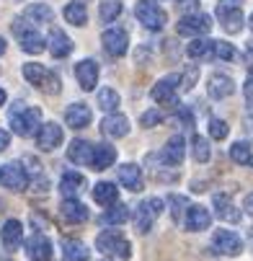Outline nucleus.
Masks as SVG:
<instances>
[{
    "label": "nucleus",
    "instance_id": "obj_1",
    "mask_svg": "<svg viewBox=\"0 0 253 261\" xmlns=\"http://www.w3.org/2000/svg\"><path fill=\"white\" fill-rule=\"evenodd\" d=\"M42 127V111L39 109H29L23 103L11 109V129L21 137H31L34 132H39Z\"/></svg>",
    "mask_w": 253,
    "mask_h": 261
},
{
    "label": "nucleus",
    "instance_id": "obj_2",
    "mask_svg": "<svg viewBox=\"0 0 253 261\" xmlns=\"http://www.w3.org/2000/svg\"><path fill=\"white\" fill-rule=\"evenodd\" d=\"M13 34L18 36V44H21L23 52H29V55H39V52L44 49V36L31 26V21L18 18V21L13 23Z\"/></svg>",
    "mask_w": 253,
    "mask_h": 261
},
{
    "label": "nucleus",
    "instance_id": "obj_3",
    "mask_svg": "<svg viewBox=\"0 0 253 261\" xmlns=\"http://www.w3.org/2000/svg\"><path fill=\"white\" fill-rule=\"evenodd\" d=\"M134 13H137V21H139L145 29H150V31H160V29L165 26V21H168L165 11L155 3V0H139L137 8H134Z\"/></svg>",
    "mask_w": 253,
    "mask_h": 261
},
{
    "label": "nucleus",
    "instance_id": "obj_4",
    "mask_svg": "<svg viewBox=\"0 0 253 261\" xmlns=\"http://www.w3.org/2000/svg\"><path fill=\"white\" fill-rule=\"evenodd\" d=\"M96 248L101 253H106V256H119V258L129 256V241L119 230H103V233H98Z\"/></svg>",
    "mask_w": 253,
    "mask_h": 261
},
{
    "label": "nucleus",
    "instance_id": "obj_5",
    "mask_svg": "<svg viewBox=\"0 0 253 261\" xmlns=\"http://www.w3.org/2000/svg\"><path fill=\"white\" fill-rule=\"evenodd\" d=\"M240 6H243V0H222V3L217 6V18L222 21V29L228 34H238L243 29L245 18H243Z\"/></svg>",
    "mask_w": 253,
    "mask_h": 261
},
{
    "label": "nucleus",
    "instance_id": "obj_6",
    "mask_svg": "<svg viewBox=\"0 0 253 261\" xmlns=\"http://www.w3.org/2000/svg\"><path fill=\"white\" fill-rule=\"evenodd\" d=\"M163 215V199L153 197V199H145L137 204V215H134V225L139 233H148L153 225H155V220Z\"/></svg>",
    "mask_w": 253,
    "mask_h": 261
},
{
    "label": "nucleus",
    "instance_id": "obj_7",
    "mask_svg": "<svg viewBox=\"0 0 253 261\" xmlns=\"http://www.w3.org/2000/svg\"><path fill=\"white\" fill-rule=\"evenodd\" d=\"M0 186H6L11 192H21L29 186V173L21 163H6L0 166Z\"/></svg>",
    "mask_w": 253,
    "mask_h": 261
},
{
    "label": "nucleus",
    "instance_id": "obj_8",
    "mask_svg": "<svg viewBox=\"0 0 253 261\" xmlns=\"http://www.w3.org/2000/svg\"><path fill=\"white\" fill-rule=\"evenodd\" d=\"M176 31L181 36H204L212 31V18L204 16V13H194V16H184L178 21Z\"/></svg>",
    "mask_w": 253,
    "mask_h": 261
},
{
    "label": "nucleus",
    "instance_id": "obj_9",
    "mask_svg": "<svg viewBox=\"0 0 253 261\" xmlns=\"http://www.w3.org/2000/svg\"><path fill=\"white\" fill-rule=\"evenodd\" d=\"M212 248L220 256H238L243 251V241L233 230H217L212 236Z\"/></svg>",
    "mask_w": 253,
    "mask_h": 261
},
{
    "label": "nucleus",
    "instance_id": "obj_10",
    "mask_svg": "<svg viewBox=\"0 0 253 261\" xmlns=\"http://www.w3.org/2000/svg\"><path fill=\"white\" fill-rule=\"evenodd\" d=\"M101 42H103V49L111 55V57H122L129 47V36L124 29H106L103 36H101Z\"/></svg>",
    "mask_w": 253,
    "mask_h": 261
},
{
    "label": "nucleus",
    "instance_id": "obj_11",
    "mask_svg": "<svg viewBox=\"0 0 253 261\" xmlns=\"http://www.w3.org/2000/svg\"><path fill=\"white\" fill-rule=\"evenodd\" d=\"M178 81H181L178 75H168V78L158 81V83L153 86V91H150L153 101H158V103H178V101H176V88L181 86Z\"/></svg>",
    "mask_w": 253,
    "mask_h": 261
},
{
    "label": "nucleus",
    "instance_id": "obj_12",
    "mask_svg": "<svg viewBox=\"0 0 253 261\" xmlns=\"http://www.w3.org/2000/svg\"><path fill=\"white\" fill-rule=\"evenodd\" d=\"M207 93H209V98H228L235 93V83L225 72H214L207 83Z\"/></svg>",
    "mask_w": 253,
    "mask_h": 261
},
{
    "label": "nucleus",
    "instance_id": "obj_13",
    "mask_svg": "<svg viewBox=\"0 0 253 261\" xmlns=\"http://www.w3.org/2000/svg\"><path fill=\"white\" fill-rule=\"evenodd\" d=\"M60 142H62V127L54 124V122L42 124L39 132H36V145H39L42 150H54Z\"/></svg>",
    "mask_w": 253,
    "mask_h": 261
},
{
    "label": "nucleus",
    "instance_id": "obj_14",
    "mask_svg": "<svg viewBox=\"0 0 253 261\" xmlns=\"http://www.w3.org/2000/svg\"><path fill=\"white\" fill-rule=\"evenodd\" d=\"M65 122L70 129H83L91 124V109L86 103H70L65 111Z\"/></svg>",
    "mask_w": 253,
    "mask_h": 261
},
{
    "label": "nucleus",
    "instance_id": "obj_15",
    "mask_svg": "<svg viewBox=\"0 0 253 261\" xmlns=\"http://www.w3.org/2000/svg\"><path fill=\"white\" fill-rule=\"evenodd\" d=\"M26 256H29L31 261H49V256H52V243H49V238H44V236H31V238L26 241Z\"/></svg>",
    "mask_w": 253,
    "mask_h": 261
},
{
    "label": "nucleus",
    "instance_id": "obj_16",
    "mask_svg": "<svg viewBox=\"0 0 253 261\" xmlns=\"http://www.w3.org/2000/svg\"><path fill=\"white\" fill-rule=\"evenodd\" d=\"M75 78H78V83H80L83 91H93L96 83H98V65H96L93 60H83V62H78V67H75Z\"/></svg>",
    "mask_w": 253,
    "mask_h": 261
},
{
    "label": "nucleus",
    "instance_id": "obj_17",
    "mask_svg": "<svg viewBox=\"0 0 253 261\" xmlns=\"http://www.w3.org/2000/svg\"><path fill=\"white\" fill-rule=\"evenodd\" d=\"M47 47H49L52 57H57V60H62V57H67V55L72 52V42H70V36H67L62 29H52V31H49Z\"/></svg>",
    "mask_w": 253,
    "mask_h": 261
},
{
    "label": "nucleus",
    "instance_id": "obj_18",
    "mask_svg": "<svg viewBox=\"0 0 253 261\" xmlns=\"http://www.w3.org/2000/svg\"><path fill=\"white\" fill-rule=\"evenodd\" d=\"M60 215L65 217V222H72V225H78V222H86L88 210H86V204H80L78 199L65 197L62 204H60Z\"/></svg>",
    "mask_w": 253,
    "mask_h": 261
},
{
    "label": "nucleus",
    "instance_id": "obj_19",
    "mask_svg": "<svg viewBox=\"0 0 253 261\" xmlns=\"http://www.w3.org/2000/svg\"><path fill=\"white\" fill-rule=\"evenodd\" d=\"M184 155H186V142H184V137H181V135L171 137V140L165 142V147H163V161H165L168 166H181Z\"/></svg>",
    "mask_w": 253,
    "mask_h": 261
},
{
    "label": "nucleus",
    "instance_id": "obj_20",
    "mask_svg": "<svg viewBox=\"0 0 253 261\" xmlns=\"http://www.w3.org/2000/svg\"><path fill=\"white\" fill-rule=\"evenodd\" d=\"M101 132L108 137H124L129 132V119L124 114H108L101 122Z\"/></svg>",
    "mask_w": 253,
    "mask_h": 261
},
{
    "label": "nucleus",
    "instance_id": "obj_21",
    "mask_svg": "<svg viewBox=\"0 0 253 261\" xmlns=\"http://www.w3.org/2000/svg\"><path fill=\"white\" fill-rule=\"evenodd\" d=\"M0 241H3V246L6 248H18L21 246V241H23V225L18 220H8L3 228H0Z\"/></svg>",
    "mask_w": 253,
    "mask_h": 261
},
{
    "label": "nucleus",
    "instance_id": "obj_22",
    "mask_svg": "<svg viewBox=\"0 0 253 261\" xmlns=\"http://www.w3.org/2000/svg\"><path fill=\"white\" fill-rule=\"evenodd\" d=\"M186 228L189 230H194V233H199V230H207L209 228V222H212V217H209V212L202 207V204H191L189 207V212H186Z\"/></svg>",
    "mask_w": 253,
    "mask_h": 261
},
{
    "label": "nucleus",
    "instance_id": "obj_23",
    "mask_svg": "<svg viewBox=\"0 0 253 261\" xmlns=\"http://www.w3.org/2000/svg\"><path fill=\"white\" fill-rule=\"evenodd\" d=\"M67 158L72 163H78V166H86V163L91 166V161H93V145L86 142V140H72L70 150H67Z\"/></svg>",
    "mask_w": 253,
    "mask_h": 261
},
{
    "label": "nucleus",
    "instance_id": "obj_24",
    "mask_svg": "<svg viewBox=\"0 0 253 261\" xmlns=\"http://www.w3.org/2000/svg\"><path fill=\"white\" fill-rule=\"evenodd\" d=\"M114 161H117V150H114V145H93V161H91V166L96 168V171H103V168H108V166H114Z\"/></svg>",
    "mask_w": 253,
    "mask_h": 261
},
{
    "label": "nucleus",
    "instance_id": "obj_25",
    "mask_svg": "<svg viewBox=\"0 0 253 261\" xmlns=\"http://www.w3.org/2000/svg\"><path fill=\"white\" fill-rule=\"evenodd\" d=\"M214 210H217V217L225 220V222H238L240 220V210L233 204V199L228 194H217L214 197Z\"/></svg>",
    "mask_w": 253,
    "mask_h": 261
},
{
    "label": "nucleus",
    "instance_id": "obj_26",
    "mask_svg": "<svg viewBox=\"0 0 253 261\" xmlns=\"http://www.w3.org/2000/svg\"><path fill=\"white\" fill-rule=\"evenodd\" d=\"M93 199L101 204V207H111V204H117V199H119V189L114 184H108V181H98L96 186H93Z\"/></svg>",
    "mask_w": 253,
    "mask_h": 261
},
{
    "label": "nucleus",
    "instance_id": "obj_27",
    "mask_svg": "<svg viewBox=\"0 0 253 261\" xmlns=\"http://www.w3.org/2000/svg\"><path fill=\"white\" fill-rule=\"evenodd\" d=\"M119 181L127 186L129 192H139L142 189V171H139V166H134V163H124L122 168H119Z\"/></svg>",
    "mask_w": 253,
    "mask_h": 261
},
{
    "label": "nucleus",
    "instance_id": "obj_28",
    "mask_svg": "<svg viewBox=\"0 0 253 261\" xmlns=\"http://www.w3.org/2000/svg\"><path fill=\"white\" fill-rule=\"evenodd\" d=\"M83 186H86V176H83V173H78V171H67V173H62L60 189H62V194H65V197L78 194V192L83 189Z\"/></svg>",
    "mask_w": 253,
    "mask_h": 261
},
{
    "label": "nucleus",
    "instance_id": "obj_29",
    "mask_svg": "<svg viewBox=\"0 0 253 261\" xmlns=\"http://www.w3.org/2000/svg\"><path fill=\"white\" fill-rule=\"evenodd\" d=\"M88 248H86V243H80V241H65L62 243V261H88Z\"/></svg>",
    "mask_w": 253,
    "mask_h": 261
},
{
    "label": "nucleus",
    "instance_id": "obj_30",
    "mask_svg": "<svg viewBox=\"0 0 253 261\" xmlns=\"http://www.w3.org/2000/svg\"><path fill=\"white\" fill-rule=\"evenodd\" d=\"M65 18L72 23V26H83L88 21V8L83 0H72L70 6H65Z\"/></svg>",
    "mask_w": 253,
    "mask_h": 261
},
{
    "label": "nucleus",
    "instance_id": "obj_31",
    "mask_svg": "<svg viewBox=\"0 0 253 261\" xmlns=\"http://www.w3.org/2000/svg\"><path fill=\"white\" fill-rule=\"evenodd\" d=\"M47 67L44 65H39V62H26L23 65V78L29 81V83H34V86H39L42 88V83H44V78H47Z\"/></svg>",
    "mask_w": 253,
    "mask_h": 261
},
{
    "label": "nucleus",
    "instance_id": "obj_32",
    "mask_svg": "<svg viewBox=\"0 0 253 261\" xmlns=\"http://www.w3.org/2000/svg\"><path fill=\"white\" fill-rule=\"evenodd\" d=\"M26 18L31 21V23H47V21H52V8L49 6H44V3H36V6H29L26 11Z\"/></svg>",
    "mask_w": 253,
    "mask_h": 261
},
{
    "label": "nucleus",
    "instance_id": "obj_33",
    "mask_svg": "<svg viewBox=\"0 0 253 261\" xmlns=\"http://www.w3.org/2000/svg\"><path fill=\"white\" fill-rule=\"evenodd\" d=\"M209 55L217 57V60H222V62H233V60L238 57L235 47H233L230 42H220V39H212V52H209Z\"/></svg>",
    "mask_w": 253,
    "mask_h": 261
},
{
    "label": "nucleus",
    "instance_id": "obj_34",
    "mask_svg": "<svg viewBox=\"0 0 253 261\" xmlns=\"http://www.w3.org/2000/svg\"><path fill=\"white\" fill-rule=\"evenodd\" d=\"M230 158H233L238 166H250V163H253L250 145H248V142H235V145L230 147Z\"/></svg>",
    "mask_w": 253,
    "mask_h": 261
},
{
    "label": "nucleus",
    "instance_id": "obj_35",
    "mask_svg": "<svg viewBox=\"0 0 253 261\" xmlns=\"http://www.w3.org/2000/svg\"><path fill=\"white\" fill-rule=\"evenodd\" d=\"M127 217H129L127 204H114L108 212H103L101 222H106V225H122V222H127Z\"/></svg>",
    "mask_w": 253,
    "mask_h": 261
},
{
    "label": "nucleus",
    "instance_id": "obj_36",
    "mask_svg": "<svg viewBox=\"0 0 253 261\" xmlns=\"http://www.w3.org/2000/svg\"><path fill=\"white\" fill-rule=\"evenodd\" d=\"M98 106H101L103 111H117V106H119V93H117L114 88H101V91H98Z\"/></svg>",
    "mask_w": 253,
    "mask_h": 261
},
{
    "label": "nucleus",
    "instance_id": "obj_37",
    "mask_svg": "<svg viewBox=\"0 0 253 261\" xmlns=\"http://www.w3.org/2000/svg\"><path fill=\"white\" fill-rule=\"evenodd\" d=\"M191 150H194V158H196L199 163H207L209 155H212V150H209V140L202 137V135H196V137L191 140Z\"/></svg>",
    "mask_w": 253,
    "mask_h": 261
},
{
    "label": "nucleus",
    "instance_id": "obj_38",
    "mask_svg": "<svg viewBox=\"0 0 253 261\" xmlns=\"http://www.w3.org/2000/svg\"><path fill=\"white\" fill-rule=\"evenodd\" d=\"M209 52H212V42H209V39H196V42H189V47H186V55H189L191 60L209 57Z\"/></svg>",
    "mask_w": 253,
    "mask_h": 261
},
{
    "label": "nucleus",
    "instance_id": "obj_39",
    "mask_svg": "<svg viewBox=\"0 0 253 261\" xmlns=\"http://www.w3.org/2000/svg\"><path fill=\"white\" fill-rule=\"evenodd\" d=\"M98 13H101L103 21H114V18L122 13V3H119V0H103Z\"/></svg>",
    "mask_w": 253,
    "mask_h": 261
},
{
    "label": "nucleus",
    "instance_id": "obj_40",
    "mask_svg": "<svg viewBox=\"0 0 253 261\" xmlns=\"http://www.w3.org/2000/svg\"><path fill=\"white\" fill-rule=\"evenodd\" d=\"M209 137H214V140H225L228 137V132H230V127L222 122V119H209Z\"/></svg>",
    "mask_w": 253,
    "mask_h": 261
},
{
    "label": "nucleus",
    "instance_id": "obj_41",
    "mask_svg": "<svg viewBox=\"0 0 253 261\" xmlns=\"http://www.w3.org/2000/svg\"><path fill=\"white\" fill-rule=\"evenodd\" d=\"M168 207H171V215L173 220H181V212H184V207H189V199L186 197H168Z\"/></svg>",
    "mask_w": 253,
    "mask_h": 261
},
{
    "label": "nucleus",
    "instance_id": "obj_42",
    "mask_svg": "<svg viewBox=\"0 0 253 261\" xmlns=\"http://www.w3.org/2000/svg\"><path fill=\"white\" fill-rule=\"evenodd\" d=\"M60 88H62V86H60V75L49 70V72H47V78H44V83H42V91L54 96V93H60Z\"/></svg>",
    "mask_w": 253,
    "mask_h": 261
},
{
    "label": "nucleus",
    "instance_id": "obj_43",
    "mask_svg": "<svg viewBox=\"0 0 253 261\" xmlns=\"http://www.w3.org/2000/svg\"><path fill=\"white\" fill-rule=\"evenodd\" d=\"M163 122V114L158 109H150V111H145L142 114V127H158Z\"/></svg>",
    "mask_w": 253,
    "mask_h": 261
},
{
    "label": "nucleus",
    "instance_id": "obj_44",
    "mask_svg": "<svg viewBox=\"0 0 253 261\" xmlns=\"http://www.w3.org/2000/svg\"><path fill=\"white\" fill-rule=\"evenodd\" d=\"M178 8H181V11H184V13L189 11V16H194L199 6H196V0H178Z\"/></svg>",
    "mask_w": 253,
    "mask_h": 261
},
{
    "label": "nucleus",
    "instance_id": "obj_45",
    "mask_svg": "<svg viewBox=\"0 0 253 261\" xmlns=\"http://www.w3.org/2000/svg\"><path fill=\"white\" fill-rule=\"evenodd\" d=\"M245 98L248 103H253V70L248 72V81H245Z\"/></svg>",
    "mask_w": 253,
    "mask_h": 261
},
{
    "label": "nucleus",
    "instance_id": "obj_46",
    "mask_svg": "<svg viewBox=\"0 0 253 261\" xmlns=\"http://www.w3.org/2000/svg\"><path fill=\"white\" fill-rule=\"evenodd\" d=\"M194 81H196V67H191V72H186L181 86H184V88H194Z\"/></svg>",
    "mask_w": 253,
    "mask_h": 261
},
{
    "label": "nucleus",
    "instance_id": "obj_47",
    "mask_svg": "<svg viewBox=\"0 0 253 261\" xmlns=\"http://www.w3.org/2000/svg\"><path fill=\"white\" fill-rule=\"evenodd\" d=\"M8 145H11V135H8V132H3V129H0V153H3V150H6Z\"/></svg>",
    "mask_w": 253,
    "mask_h": 261
},
{
    "label": "nucleus",
    "instance_id": "obj_48",
    "mask_svg": "<svg viewBox=\"0 0 253 261\" xmlns=\"http://www.w3.org/2000/svg\"><path fill=\"white\" fill-rule=\"evenodd\" d=\"M245 210L253 215V194H248V197H245Z\"/></svg>",
    "mask_w": 253,
    "mask_h": 261
},
{
    "label": "nucleus",
    "instance_id": "obj_49",
    "mask_svg": "<svg viewBox=\"0 0 253 261\" xmlns=\"http://www.w3.org/2000/svg\"><path fill=\"white\" fill-rule=\"evenodd\" d=\"M3 103H6V91L0 88V106H3Z\"/></svg>",
    "mask_w": 253,
    "mask_h": 261
},
{
    "label": "nucleus",
    "instance_id": "obj_50",
    "mask_svg": "<svg viewBox=\"0 0 253 261\" xmlns=\"http://www.w3.org/2000/svg\"><path fill=\"white\" fill-rule=\"evenodd\" d=\"M6 52V42H3V36H0V55Z\"/></svg>",
    "mask_w": 253,
    "mask_h": 261
},
{
    "label": "nucleus",
    "instance_id": "obj_51",
    "mask_svg": "<svg viewBox=\"0 0 253 261\" xmlns=\"http://www.w3.org/2000/svg\"><path fill=\"white\" fill-rule=\"evenodd\" d=\"M248 23H250V31H253V13H250V21Z\"/></svg>",
    "mask_w": 253,
    "mask_h": 261
},
{
    "label": "nucleus",
    "instance_id": "obj_52",
    "mask_svg": "<svg viewBox=\"0 0 253 261\" xmlns=\"http://www.w3.org/2000/svg\"><path fill=\"white\" fill-rule=\"evenodd\" d=\"M103 261H108V258H103Z\"/></svg>",
    "mask_w": 253,
    "mask_h": 261
}]
</instances>
